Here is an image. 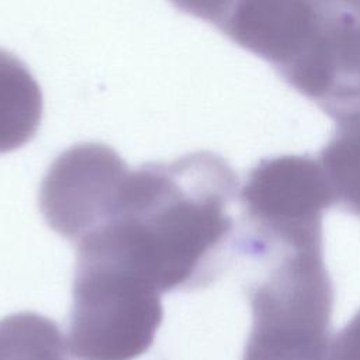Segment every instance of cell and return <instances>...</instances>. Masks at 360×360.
<instances>
[{
    "label": "cell",
    "mask_w": 360,
    "mask_h": 360,
    "mask_svg": "<svg viewBox=\"0 0 360 360\" xmlns=\"http://www.w3.org/2000/svg\"><path fill=\"white\" fill-rule=\"evenodd\" d=\"M239 181L226 160L193 152L131 170L114 215L90 232L160 292L211 284L235 249Z\"/></svg>",
    "instance_id": "obj_1"
},
{
    "label": "cell",
    "mask_w": 360,
    "mask_h": 360,
    "mask_svg": "<svg viewBox=\"0 0 360 360\" xmlns=\"http://www.w3.org/2000/svg\"><path fill=\"white\" fill-rule=\"evenodd\" d=\"M255 257L266 274L248 288L253 319L243 360H330L333 291L322 245H277Z\"/></svg>",
    "instance_id": "obj_2"
},
{
    "label": "cell",
    "mask_w": 360,
    "mask_h": 360,
    "mask_svg": "<svg viewBox=\"0 0 360 360\" xmlns=\"http://www.w3.org/2000/svg\"><path fill=\"white\" fill-rule=\"evenodd\" d=\"M160 291L110 253L77 245L68 343L77 360H134L163 319Z\"/></svg>",
    "instance_id": "obj_3"
},
{
    "label": "cell",
    "mask_w": 360,
    "mask_h": 360,
    "mask_svg": "<svg viewBox=\"0 0 360 360\" xmlns=\"http://www.w3.org/2000/svg\"><path fill=\"white\" fill-rule=\"evenodd\" d=\"M129 174L108 145L77 143L49 166L41 183L39 210L55 232L77 243L114 215Z\"/></svg>",
    "instance_id": "obj_4"
},
{
    "label": "cell",
    "mask_w": 360,
    "mask_h": 360,
    "mask_svg": "<svg viewBox=\"0 0 360 360\" xmlns=\"http://www.w3.org/2000/svg\"><path fill=\"white\" fill-rule=\"evenodd\" d=\"M321 10L315 35L278 76L338 121L360 112V22Z\"/></svg>",
    "instance_id": "obj_5"
},
{
    "label": "cell",
    "mask_w": 360,
    "mask_h": 360,
    "mask_svg": "<svg viewBox=\"0 0 360 360\" xmlns=\"http://www.w3.org/2000/svg\"><path fill=\"white\" fill-rule=\"evenodd\" d=\"M321 18L315 0H235L218 30L280 72L307 48Z\"/></svg>",
    "instance_id": "obj_6"
},
{
    "label": "cell",
    "mask_w": 360,
    "mask_h": 360,
    "mask_svg": "<svg viewBox=\"0 0 360 360\" xmlns=\"http://www.w3.org/2000/svg\"><path fill=\"white\" fill-rule=\"evenodd\" d=\"M42 91L17 56L0 48V153L30 142L42 120Z\"/></svg>",
    "instance_id": "obj_7"
},
{
    "label": "cell",
    "mask_w": 360,
    "mask_h": 360,
    "mask_svg": "<svg viewBox=\"0 0 360 360\" xmlns=\"http://www.w3.org/2000/svg\"><path fill=\"white\" fill-rule=\"evenodd\" d=\"M333 202L360 218V112L336 121L319 159Z\"/></svg>",
    "instance_id": "obj_8"
},
{
    "label": "cell",
    "mask_w": 360,
    "mask_h": 360,
    "mask_svg": "<svg viewBox=\"0 0 360 360\" xmlns=\"http://www.w3.org/2000/svg\"><path fill=\"white\" fill-rule=\"evenodd\" d=\"M70 347L59 326L35 312L0 319V360H70Z\"/></svg>",
    "instance_id": "obj_9"
},
{
    "label": "cell",
    "mask_w": 360,
    "mask_h": 360,
    "mask_svg": "<svg viewBox=\"0 0 360 360\" xmlns=\"http://www.w3.org/2000/svg\"><path fill=\"white\" fill-rule=\"evenodd\" d=\"M181 13L201 18L217 28L224 22L235 0H169Z\"/></svg>",
    "instance_id": "obj_10"
},
{
    "label": "cell",
    "mask_w": 360,
    "mask_h": 360,
    "mask_svg": "<svg viewBox=\"0 0 360 360\" xmlns=\"http://www.w3.org/2000/svg\"><path fill=\"white\" fill-rule=\"evenodd\" d=\"M330 360H360V312L332 342Z\"/></svg>",
    "instance_id": "obj_11"
},
{
    "label": "cell",
    "mask_w": 360,
    "mask_h": 360,
    "mask_svg": "<svg viewBox=\"0 0 360 360\" xmlns=\"http://www.w3.org/2000/svg\"><path fill=\"white\" fill-rule=\"evenodd\" d=\"M323 8L332 13H342L360 22V0H316Z\"/></svg>",
    "instance_id": "obj_12"
}]
</instances>
